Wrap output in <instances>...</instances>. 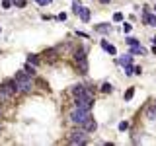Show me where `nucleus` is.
Masks as SVG:
<instances>
[{"label":"nucleus","instance_id":"obj_1","mask_svg":"<svg viewBox=\"0 0 156 146\" xmlns=\"http://www.w3.org/2000/svg\"><path fill=\"white\" fill-rule=\"evenodd\" d=\"M14 82H16V86H18V92L29 94V92L33 90L31 78H29V74H26V72H18V74H16V78H14Z\"/></svg>","mask_w":156,"mask_h":146},{"label":"nucleus","instance_id":"obj_2","mask_svg":"<svg viewBox=\"0 0 156 146\" xmlns=\"http://www.w3.org/2000/svg\"><path fill=\"white\" fill-rule=\"evenodd\" d=\"M88 117H90V111H86V109L74 107V109L70 111V121H72V123H76V125H82Z\"/></svg>","mask_w":156,"mask_h":146},{"label":"nucleus","instance_id":"obj_3","mask_svg":"<svg viewBox=\"0 0 156 146\" xmlns=\"http://www.w3.org/2000/svg\"><path fill=\"white\" fill-rule=\"evenodd\" d=\"M74 60H76L78 68L82 70V72H88V58H86V51H84V49L76 51V55H74Z\"/></svg>","mask_w":156,"mask_h":146},{"label":"nucleus","instance_id":"obj_4","mask_svg":"<svg viewBox=\"0 0 156 146\" xmlns=\"http://www.w3.org/2000/svg\"><path fill=\"white\" fill-rule=\"evenodd\" d=\"M88 138H86V131H76V133L70 134V144H86Z\"/></svg>","mask_w":156,"mask_h":146},{"label":"nucleus","instance_id":"obj_5","mask_svg":"<svg viewBox=\"0 0 156 146\" xmlns=\"http://www.w3.org/2000/svg\"><path fill=\"white\" fill-rule=\"evenodd\" d=\"M143 22L146 24V26H150V27H156V16L150 14V12H146V10H144V14H143Z\"/></svg>","mask_w":156,"mask_h":146},{"label":"nucleus","instance_id":"obj_6","mask_svg":"<svg viewBox=\"0 0 156 146\" xmlns=\"http://www.w3.org/2000/svg\"><path fill=\"white\" fill-rule=\"evenodd\" d=\"M2 90H6L10 95H14L16 92H18V86H16V82H14V80H8V82L2 84Z\"/></svg>","mask_w":156,"mask_h":146},{"label":"nucleus","instance_id":"obj_7","mask_svg":"<svg viewBox=\"0 0 156 146\" xmlns=\"http://www.w3.org/2000/svg\"><path fill=\"white\" fill-rule=\"evenodd\" d=\"M82 127H84V131L88 133V131H94V129H96L98 125H96V121L92 119V117H88V119H86L84 123H82Z\"/></svg>","mask_w":156,"mask_h":146},{"label":"nucleus","instance_id":"obj_8","mask_svg":"<svg viewBox=\"0 0 156 146\" xmlns=\"http://www.w3.org/2000/svg\"><path fill=\"white\" fill-rule=\"evenodd\" d=\"M131 55H146V49L141 45H133L131 47Z\"/></svg>","mask_w":156,"mask_h":146},{"label":"nucleus","instance_id":"obj_9","mask_svg":"<svg viewBox=\"0 0 156 146\" xmlns=\"http://www.w3.org/2000/svg\"><path fill=\"white\" fill-rule=\"evenodd\" d=\"M78 14H80V19H82V22H88V19H90V10H88V8L82 6Z\"/></svg>","mask_w":156,"mask_h":146},{"label":"nucleus","instance_id":"obj_10","mask_svg":"<svg viewBox=\"0 0 156 146\" xmlns=\"http://www.w3.org/2000/svg\"><path fill=\"white\" fill-rule=\"evenodd\" d=\"M102 47H104V51H107L109 55H117V51H115V47L113 45H109L107 41H102Z\"/></svg>","mask_w":156,"mask_h":146},{"label":"nucleus","instance_id":"obj_11","mask_svg":"<svg viewBox=\"0 0 156 146\" xmlns=\"http://www.w3.org/2000/svg\"><path fill=\"white\" fill-rule=\"evenodd\" d=\"M131 60H133V58H131V55H123V57L117 58V63L121 64V66H127V64H131Z\"/></svg>","mask_w":156,"mask_h":146},{"label":"nucleus","instance_id":"obj_12","mask_svg":"<svg viewBox=\"0 0 156 146\" xmlns=\"http://www.w3.org/2000/svg\"><path fill=\"white\" fill-rule=\"evenodd\" d=\"M10 97H12V95L8 94L6 90H2V88H0V102H8Z\"/></svg>","mask_w":156,"mask_h":146},{"label":"nucleus","instance_id":"obj_13","mask_svg":"<svg viewBox=\"0 0 156 146\" xmlns=\"http://www.w3.org/2000/svg\"><path fill=\"white\" fill-rule=\"evenodd\" d=\"M98 31H102V33H107V31H111V27L107 26V24H100V26L96 27Z\"/></svg>","mask_w":156,"mask_h":146},{"label":"nucleus","instance_id":"obj_14","mask_svg":"<svg viewBox=\"0 0 156 146\" xmlns=\"http://www.w3.org/2000/svg\"><path fill=\"white\" fill-rule=\"evenodd\" d=\"M27 63L33 64V66H37V64H39V58L35 57V55H29V57H27Z\"/></svg>","mask_w":156,"mask_h":146},{"label":"nucleus","instance_id":"obj_15","mask_svg":"<svg viewBox=\"0 0 156 146\" xmlns=\"http://www.w3.org/2000/svg\"><path fill=\"white\" fill-rule=\"evenodd\" d=\"M80 8H82L80 0H74V2H72V10H74V14H78V12H80Z\"/></svg>","mask_w":156,"mask_h":146},{"label":"nucleus","instance_id":"obj_16","mask_svg":"<svg viewBox=\"0 0 156 146\" xmlns=\"http://www.w3.org/2000/svg\"><path fill=\"white\" fill-rule=\"evenodd\" d=\"M125 43L133 47V45H139V39H135V37H127V39H125Z\"/></svg>","mask_w":156,"mask_h":146},{"label":"nucleus","instance_id":"obj_17","mask_svg":"<svg viewBox=\"0 0 156 146\" xmlns=\"http://www.w3.org/2000/svg\"><path fill=\"white\" fill-rule=\"evenodd\" d=\"M125 74H127V76H131V74H135V66H131V64H127V66H125Z\"/></svg>","mask_w":156,"mask_h":146},{"label":"nucleus","instance_id":"obj_18","mask_svg":"<svg viewBox=\"0 0 156 146\" xmlns=\"http://www.w3.org/2000/svg\"><path fill=\"white\" fill-rule=\"evenodd\" d=\"M111 90H113V88H111V84H107V82H105L104 86H102V92H104V94H109Z\"/></svg>","mask_w":156,"mask_h":146},{"label":"nucleus","instance_id":"obj_19","mask_svg":"<svg viewBox=\"0 0 156 146\" xmlns=\"http://www.w3.org/2000/svg\"><path fill=\"white\" fill-rule=\"evenodd\" d=\"M113 22H123V14L115 12V14H113Z\"/></svg>","mask_w":156,"mask_h":146},{"label":"nucleus","instance_id":"obj_20","mask_svg":"<svg viewBox=\"0 0 156 146\" xmlns=\"http://www.w3.org/2000/svg\"><path fill=\"white\" fill-rule=\"evenodd\" d=\"M133 95H135V90H133V88H129L127 92H125V99H131Z\"/></svg>","mask_w":156,"mask_h":146},{"label":"nucleus","instance_id":"obj_21","mask_svg":"<svg viewBox=\"0 0 156 146\" xmlns=\"http://www.w3.org/2000/svg\"><path fill=\"white\" fill-rule=\"evenodd\" d=\"M127 129H129V123L127 121H121L119 123V131H127Z\"/></svg>","mask_w":156,"mask_h":146},{"label":"nucleus","instance_id":"obj_22","mask_svg":"<svg viewBox=\"0 0 156 146\" xmlns=\"http://www.w3.org/2000/svg\"><path fill=\"white\" fill-rule=\"evenodd\" d=\"M12 2H14L18 8H24V6H26V0H12Z\"/></svg>","mask_w":156,"mask_h":146},{"label":"nucleus","instance_id":"obj_23","mask_svg":"<svg viewBox=\"0 0 156 146\" xmlns=\"http://www.w3.org/2000/svg\"><path fill=\"white\" fill-rule=\"evenodd\" d=\"M131 29H133V26H131V24H123V33H129Z\"/></svg>","mask_w":156,"mask_h":146},{"label":"nucleus","instance_id":"obj_24","mask_svg":"<svg viewBox=\"0 0 156 146\" xmlns=\"http://www.w3.org/2000/svg\"><path fill=\"white\" fill-rule=\"evenodd\" d=\"M37 4H39V6H49L51 0H37Z\"/></svg>","mask_w":156,"mask_h":146},{"label":"nucleus","instance_id":"obj_25","mask_svg":"<svg viewBox=\"0 0 156 146\" xmlns=\"http://www.w3.org/2000/svg\"><path fill=\"white\" fill-rule=\"evenodd\" d=\"M2 6H4V8H10V6H12V2H10V0H2Z\"/></svg>","mask_w":156,"mask_h":146},{"label":"nucleus","instance_id":"obj_26","mask_svg":"<svg viewBox=\"0 0 156 146\" xmlns=\"http://www.w3.org/2000/svg\"><path fill=\"white\" fill-rule=\"evenodd\" d=\"M58 19H61V22H65V19H66V14H65V12L58 14Z\"/></svg>","mask_w":156,"mask_h":146},{"label":"nucleus","instance_id":"obj_27","mask_svg":"<svg viewBox=\"0 0 156 146\" xmlns=\"http://www.w3.org/2000/svg\"><path fill=\"white\" fill-rule=\"evenodd\" d=\"M100 2H102V4H107V2H109V0H100Z\"/></svg>","mask_w":156,"mask_h":146},{"label":"nucleus","instance_id":"obj_28","mask_svg":"<svg viewBox=\"0 0 156 146\" xmlns=\"http://www.w3.org/2000/svg\"><path fill=\"white\" fill-rule=\"evenodd\" d=\"M152 107H154V109H156V102H154V103H152Z\"/></svg>","mask_w":156,"mask_h":146},{"label":"nucleus","instance_id":"obj_29","mask_svg":"<svg viewBox=\"0 0 156 146\" xmlns=\"http://www.w3.org/2000/svg\"><path fill=\"white\" fill-rule=\"evenodd\" d=\"M0 113H2V109H0Z\"/></svg>","mask_w":156,"mask_h":146}]
</instances>
